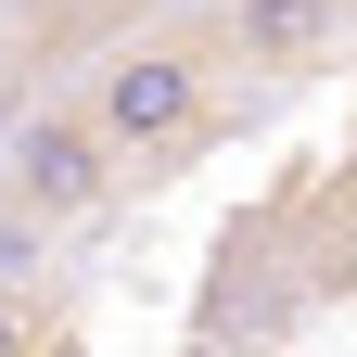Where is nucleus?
I'll return each instance as SVG.
<instances>
[{"mask_svg":"<svg viewBox=\"0 0 357 357\" xmlns=\"http://www.w3.org/2000/svg\"><path fill=\"white\" fill-rule=\"evenodd\" d=\"M77 128H89L102 153L166 166V153H192L204 128H217V64H204V52H178V38H153V52H115L102 77H89Z\"/></svg>","mask_w":357,"mask_h":357,"instance_id":"obj_1","label":"nucleus"},{"mask_svg":"<svg viewBox=\"0 0 357 357\" xmlns=\"http://www.w3.org/2000/svg\"><path fill=\"white\" fill-rule=\"evenodd\" d=\"M0 204H13V217H38V230L102 217V204H115V153L89 141L77 115H26V128H13V166H0Z\"/></svg>","mask_w":357,"mask_h":357,"instance_id":"obj_2","label":"nucleus"},{"mask_svg":"<svg viewBox=\"0 0 357 357\" xmlns=\"http://www.w3.org/2000/svg\"><path fill=\"white\" fill-rule=\"evenodd\" d=\"M344 38V0H230V64H319Z\"/></svg>","mask_w":357,"mask_h":357,"instance_id":"obj_3","label":"nucleus"},{"mask_svg":"<svg viewBox=\"0 0 357 357\" xmlns=\"http://www.w3.org/2000/svg\"><path fill=\"white\" fill-rule=\"evenodd\" d=\"M38 268H52V230L0 204V294H38Z\"/></svg>","mask_w":357,"mask_h":357,"instance_id":"obj_4","label":"nucleus"},{"mask_svg":"<svg viewBox=\"0 0 357 357\" xmlns=\"http://www.w3.org/2000/svg\"><path fill=\"white\" fill-rule=\"evenodd\" d=\"M0 357H38V306L26 294H0Z\"/></svg>","mask_w":357,"mask_h":357,"instance_id":"obj_5","label":"nucleus"}]
</instances>
